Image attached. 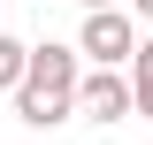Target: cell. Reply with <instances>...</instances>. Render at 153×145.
Segmentation results:
<instances>
[{
    "label": "cell",
    "instance_id": "obj_1",
    "mask_svg": "<svg viewBox=\"0 0 153 145\" xmlns=\"http://www.w3.org/2000/svg\"><path fill=\"white\" fill-rule=\"evenodd\" d=\"M76 76H84V54H76V46H61V38L31 46L23 84H16V122H31V130L69 122V115H76Z\"/></svg>",
    "mask_w": 153,
    "mask_h": 145
},
{
    "label": "cell",
    "instance_id": "obj_2",
    "mask_svg": "<svg viewBox=\"0 0 153 145\" xmlns=\"http://www.w3.org/2000/svg\"><path fill=\"white\" fill-rule=\"evenodd\" d=\"M76 54H84V61H115V69H123V61L138 54V16L123 8V0H115V8H84Z\"/></svg>",
    "mask_w": 153,
    "mask_h": 145
},
{
    "label": "cell",
    "instance_id": "obj_3",
    "mask_svg": "<svg viewBox=\"0 0 153 145\" xmlns=\"http://www.w3.org/2000/svg\"><path fill=\"white\" fill-rule=\"evenodd\" d=\"M76 115L84 122H130V69H115V61H92V69L76 76Z\"/></svg>",
    "mask_w": 153,
    "mask_h": 145
},
{
    "label": "cell",
    "instance_id": "obj_4",
    "mask_svg": "<svg viewBox=\"0 0 153 145\" xmlns=\"http://www.w3.org/2000/svg\"><path fill=\"white\" fill-rule=\"evenodd\" d=\"M123 69H130V107L153 122V38H138V54L123 61Z\"/></svg>",
    "mask_w": 153,
    "mask_h": 145
},
{
    "label": "cell",
    "instance_id": "obj_5",
    "mask_svg": "<svg viewBox=\"0 0 153 145\" xmlns=\"http://www.w3.org/2000/svg\"><path fill=\"white\" fill-rule=\"evenodd\" d=\"M23 61H31V46L0 31V92H16V84H23Z\"/></svg>",
    "mask_w": 153,
    "mask_h": 145
},
{
    "label": "cell",
    "instance_id": "obj_6",
    "mask_svg": "<svg viewBox=\"0 0 153 145\" xmlns=\"http://www.w3.org/2000/svg\"><path fill=\"white\" fill-rule=\"evenodd\" d=\"M123 8H130V16H146V23H153V0H123Z\"/></svg>",
    "mask_w": 153,
    "mask_h": 145
},
{
    "label": "cell",
    "instance_id": "obj_7",
    "mask_svg": "<svg viewBox=\"0 0 153 145\" xmlns=\"http://www.w3.org/2000/svg\"><path fill=\"white\" fill-rule=\"evenodd\" d=\"M84 8H115V0H84Z\"/></svg>",
    "mask_w": 153,
    "mask_h": 145
}]
</instances>
